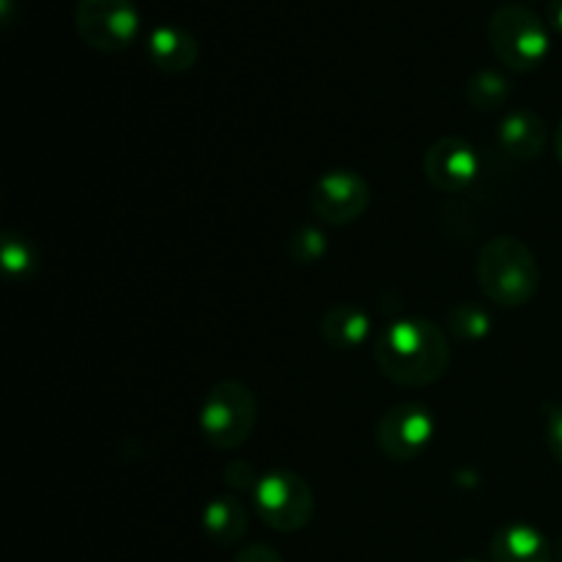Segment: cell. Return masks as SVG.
<instances>
[{"mask_svg":"<svg viewBox=\"0 0 562 562\" xmlns=\"http://www.w3.org/2000/svg\"><path fill=\"white\" fill-rule=\"evenodd\" d=\"M258 516L278 532H296L311 525L313 492L296 472L278 470L256 483Z\"/></svg>","mask_w":562,"mask_h":562,"instance_id":"obj_6","label":"cell"},{"mask_svg":"<svg viewBox=\"0 0 562 562\" xmlns=\"http://www.w3.org/2000/svg\"><path fill=\"white\" fill-rule=\"evenodd\" d=\"M492 560L494 562H549L552 560V549L549 541L530 525H514L499 527L497 536L492 538Z\"/></svg>","mask_w":562,"mask_h":562,"instance_id":"obj_11","label":"cell"},{"mask_svg":"<svg viewBox=\"0 0 562 562\" xmlns=\"http://www.w3.org/2000/svg\"><path fill=\"white\" fill-rule=\"evenodd\" d=\"M368 333H371V322L355 305H335L322 318V338L340 351L366 344Z\"/></svg>","mask_w":562,"mask_h":562,"instance_id":"obj_13","label":"cell"},{"mask_svg":"<svg viewBox=\"0 0 562 562\" xmlns=\"http://www.w3.org/2000/svg\"><path fill=\"white\" fill-rule=\"evenodd\" d=\"M3 263L9 272H14V269H22V272H25V269L31 267V252H27L25 239H20V236H5Z\"/></svg>","mask_w":562,"mask_h":562,"instance_id":"obj_18","label":"cell"},{"mask_svg":"<svg viewBox=\"0 0 562 562\" xmlns=\"http://www.w3.org/2000/svg\"><path fill=\"white\" fill-rule=\"evenodd\" d=\"M434 417L420 404H398L382 415L376 426V442L393 461H412L431 445Z\"/></svg>","mask_w":562,"mask_h":562,"instance_id":"obj_8","label":"cell"},{"mask_svg":"<svg viewBox=\"0 0 562 562\" xmlns=\"http://www.w3.org/2000/svg\"><path fill=\"white\" fill-rule=\"evenodd\" d=\"M494 55L514 71H530L549 55V27L541 16L521 3H505L488 22Z\"/></svg>","mask_w":562,"mask_h":562,"instance_id":"obj_3","label":"cell"},{"mask_svg":"<svg viewBox=\"0 0 562 562\" xmlns=\"http://www.w3.org/2000/svg\"><path fill=\"white\" fill-rule=\"evenodd\" d=\"M311 212L329 225H349L362 217L371 203V187L355 170H333L313 184Z\"/></svg>","mask_w":562,"mask_h":562,"instance_id":"obj_7","label":"cell"},{"mask_svg":"<svg viewBox=\"0 0 562 562\" xmlns=\"http://www.w3.org/2000/svg\"><path fill=\"white\" fill-rule=\"evenodd\" d=\"M461 562H481V560H461Z\"/></svg>","mask_w":562,"mask_h":562,"instance_id":"obj_23","label":"cell"},{"mask_svg":"<svg viewBox=\"0 0 562 562\" xmlns=\"http://www.w3.org/2000/svg\"><path fill=\"white\" fill-rule=\"evenodd\" d=\"M547 442H549V450H552L554 459H558L560 464H562V406H558V409L549 412Z\"/></svg>","mask_w":562,"mask_h":562,"instance_id":"obj_19","label":"cell"},{"mask_svg":"<svg viewBox=\"0 0 562 562\" xmlns=\"http://www.w3.org/2000/svg\"><path fill=\"white\" fill-rule=\"evenodd\" d=\"M198 38L184 27L159 25L148 36V58L165 75H184L198 64Z\"/></svg>","mask_w":562,"mask_h":562,"instance_id":"obj_10","label":"cell"},{"mask_svg":"<svg viewBox=\"0 0 562 562\" xmlns=\"http://www.w3.org/2000/svg\"><path fill=\"white\" fill-rule=\"evenodd\" d=\"M477 283L503 307H521L536 296L541 269L530 247L516 236H494L477 256Z\"/></svg>","mask_w":562,"mask_h":562,"instance_id":"obj_2","label":"cell"},{"mask_svg":"<svg viewBox=\"0 0 562 562\" xmlns=\"http://www.w3.org/2000/svg\"><path fill=\"white\" fill-rule=\"evenodd\" d=\"M448 327L453 329L459 338L477 340L488 333V316L475 305V302H464L456 305L448 316Z\"/></svg>","mask_w":562,"mask_h":562,"instance_id":"obj_16","label":"cell"},{"mask_svg":"<svg viewBox=\"0 0 562 562\" xmlns=\"http://www.w3.org/2000/svg\"><path fill=\"white\" fill-rule=\"evenodd\" d=\"M549 22H552L554 31L562 33V0H552V5H549Z\"/></svg>","mask_w":562,"mask_h":562,"instance_id":"obj_21","label":"cell"},{"mask_svg":"<svg viewBox=\"0 0 562 562\" xmlns=\"http://www.w3.org/2000/svg\"><path fill=\"white\" fill-rule=\"evenodd\" d=\"M324 250H327V245H324V236L313 228H302L300 234H294V239H291V245H289V252L294 256V261H300V263L318 261V258L324 256Z\"/></svg>","mask_w":562,"mask_h":562,"instance_id":"obj_17","label":"cell"},{"mask_svg":"<svg viewBox=\"0 0 562 562\" xmlns=\"http://www.w3.org/2000/svg\"><path fill=\"white\" fill-rule=\"evenodd\" d=\"M234 562H285L267 543H252V547H245L239 554H236Z\"/></svg>","mask_w":562,"mask_h":562,"instance_id":"obj_20","label":"cell"},{"mask_svg":"<svg viewBox=\"0 0 562 562\" xmlns=\"http://www.w3.org/2000/svg\"><path fill=\"white\" fill-rule=\"evenodd\" d=\"M464 97L475 110H497L510 99V82L499 71L481 69L467 82Z\"/></svg>","mask_w":562,"mask_h":562,"instance_id":"obj_15","label":"cell"},{"mask_svg":"<svg viewBox=\"0 0 562 562\" xmlns=\"http://www.w3.org/2000/svg\"><path fill=\"white\" fill-rule=\"evenodd\" d=\"M554 146H558V154H560V159H562V121H560V126H558V135H554Z\"/></svg>","mask_w":562,"mask_h":562,"instance_id":"obj_22","label":"cell"},{"mask_svg":"<svg viewBox=\"0 0 562 562\" xmlns=\"http://www.w3.org/2000/svg\"><path fill=\"white\" fill-rule=\"evenodd\" d=\"M428 181L442 192H461L475 181L477 154L461 137H439L423 159Z\"/></svg>","mask_w":562,"mask_h":562,"instance_id":"obj_9","label":"cell"},{"mask_svg":"<svg viewBox=\"0 0 562 562\" xmlns=\"http://www.w3.org/2000/svg\"><path fill=\"white\" fill-rule=\"evenodd\" d=\"M256 395L241 382H220L206 393L201 406V431L206 442L217 450H236L250 439L256 428Z\"/></svg>","mask_w":562,"mask_h":562,"instance_id":"obj_4","label":"cell"},{"mask_svg":"<svg viewBox=\"0 0 562 562\" xmlns=\"http://www.w3.org/2000/svg\"><path fill=\"white\" fill-rule=\"evenodd\" d=\"M373 360L390 382L401 387H426L448 371V335L428 318H401L379 333Z\"/></svg>","mask_w":562,"mask_h":562,"instance_id":"obj_1","label":"cell"},{"mask_svg":"<svg viewBox=\"0 0 562 562\" xmlns=\"http://www.w3.org/2000/svg\"><path fill=\"white\" fill-rule=\"evenodd\" d=\"M499 146L514 159L541 157L547 146V124L532 110H516L499 124Z\"/></svg>","mask_w":562,"mask_h":562,"instance_id":"obj_12","label":"cell"},{"mask_svg":"<svg viewBox=\"0 0 562 562\" xmlns=\"http://www.w3.org/2000/svg\"><path fill=\"white\" fill-rule=\"evenodd\" d=\"M203 530L217 547H234L247 532V510L236 497H217L206 505Z\"/></svg>","mask_w":562,"mask_h":562,"instance_id":"obj_14","label":"cell"},{"mask_svg":"<svg viewBox=\"0 0 562 562\" xmlns=\"http://www.w3.org/2000/svg\"><path fill=\"white\" fill-rule=\"evenodd\" d=\"M77 36L99 53H121L135 42L140 14L135 0H80L75 9Z\"/></svg>","mask_w":562,"mask_h":562,"instance_id":"obj_5","label":"cell"}]
</instances>
